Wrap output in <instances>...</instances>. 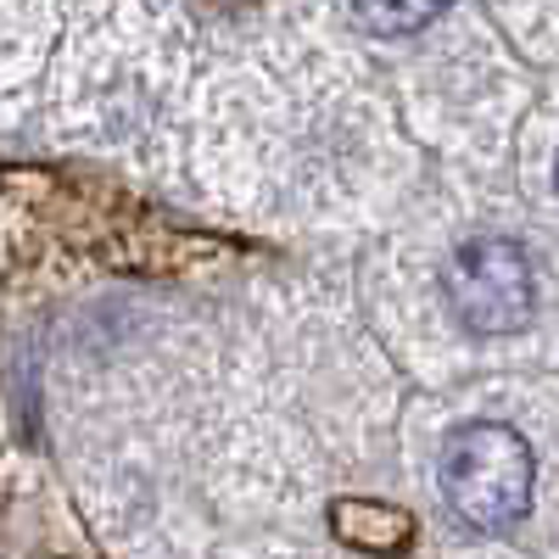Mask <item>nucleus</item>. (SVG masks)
<instances>
[{"label": "nucleus", "mask_w": 559, "mask_h": 559, "mask_svg": "<svg viewBox=\"0 0 559 559\" xmlns=\"http://www.w3.org/2000/svg\"><path fill=\"white\" fill-rule=\"evenodd\" d=\"M331 532L347 548H364V554H403L414 543V521L403 509L376 503V498H336L331 503Z\"/></svg>", "instance_id": "obj_3"}, {"label": "nucleus", "mask_w": 559, "mask_h": 559, "mask_svg": "<svg viewBox=\"0 0 559 559\" xmlns=\"http://www.w3.org/2000/svg\"><path fill=\"white\" fill-rule=\"evenodd\" d=\"M554 185H559V163H554Z\"/></svg>", "instance_id": "obj_5"}, {"label": "nucleus", "mask_w": 559, "mask_h": 559, "mask_svg": "<svg viewBox=\"0 0 559 559\" xmlns=\"http://www.w3.org/2000/svg\"><path fill=\"white\" fill-rule=\"evenodd\" d=\"M448 7V0H358V23L369 34H414V28H426L437 12Z\"/></svg>", "instance_id": "obj_4"}, {"label": "nucleus", "mask_w": 559, "mask_h": 559, "mask_svg": "<svg viewBox=\"0 0 559 559\" xmlns=\"http://www.w3.org/2000/svg\"><path fill=\"white\" fill-rule=\"evenodd\" d=\"M537 459L526 437L503 419H471L442 442V498L471 526L503 532L532 509Z\"/></svg>", "instance_id": "obj_1"}, {"label": "nucleus", "mask_w": 559, "mask_h": 559, "mask_svg": "<svg viewBox=\"0 0 559 559\" xmlns=\"http://www.w3.org/2000/svg\"><path fill=\"white\" fill-rule=\"evenodd\" d=\"M448 286V308L464 331L476 336H509L526 331L532 308H537V286H532V263L515 241L503 236H476L464 241L442 274Z\"/></svg>", "instance_id": "obj_2"}]
</instances>
